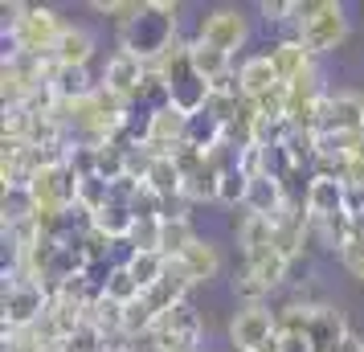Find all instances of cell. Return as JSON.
Listing matches in <instances>:
<instances>
[{
    "instance_id": "cell-1",
    "label": "cell",
    "mask_w": 364,
    "mask_h": 352,
    "mask_svg": "<svg viewBox=\"0 0 364 352\" xmlns=\"http://www.w3.org/2000/svg\"><path fill=\"white\" fill-rule=\"evenodd\" d=\"M176 37H181V4L176 0H148L144 13L119 29V50H132L135 58L156 66Z\"/></svg>"
},
{
    "instance_id": "cell-2",
    "label": "cell",
    "mask_w": 364,
    "mask_h": 352,
    "mask_svg": "<svg viewBox=\"0 0 364 352\" xmlns=\"http://www.w3.org/2000/svg\"><path fill=\"white\" fill-rule=\"evenodd\" d=\"M62 33H66V21L58 17V9H50V4H29L25 17L13 29H4V58H13V53L53 58V46H58Z\"/></svg>"
},
{
    "instance_id": "cell-3",
    "label": "cell",
    "mask_w": 364,
    "mask_h": 352,
    "mask_svg": "<svg viewBox=\"0 0 364 352\" xmlns=\"http://www.w3.org/2000/svg\"><path fill=\"white\" fill-rule=\"evenodd\" d=\"M50 287L25 279L21 270H4V332H33L37 324L50 311Z\"/></svg>"
},
{
    "instance_id": "cell-4",
    "label": "cell",
    "mask_w": 364,
    "mask_h": 352,
    "mask_svg": "<svg viewBox=\"0 0 364 352\" xmlns=\"http://www.w3.org/2000/svg\"><path fill=\"white\" fill-rule=\"evenodd\" d=\"M295 37L307 46V50L319 58V53H331L344 46L348 37V13L340 0H311L307 4V17H303V25L295 29Z\"/></svg>"
},
{
    "instance_id": "cell-5",
    "label": "cell",
    "mask_w": 364,
    "mask_h": 352,
    "mask_svg": "<svg viewBox=\"0 0 364 352\" xmlns=\"http://www.w3.org/2000/svg\"><path fill=\"white\" fill-rule=\"evenodd\" d=\"M200 336H205V319L193 303H181V307H172L168 316L156 319V328H151L148 352H197L200 348Z\"/></svg>"
},
{
    "instance_id": "cell-6",
    "label": "cell",
    "mask_w": 364,
    "mask_h": 352,
    "mask_svg": "<svg viewBox=\"0 0 364 352\" xmlns=\"http://www.w3.org/2000/svg\"><path fill=\"white\" fill-rule=\"evenodd\" d=\"M279 336V311L266 303H242L230 316V344L233 352H262Z\"/></svg>"
},
{
    "instance_id": "cell-7",
    "label": "cell",
    "mask_w": 364,
    "mask_h": 352,
    "mask_svg": "<svg viewBox=\"0 0 364 352\" xmlns=\"http://www.w3.org/2000/svg\"><path fill=\"white\" fill-rule=\"evenodd\" d=\"M197 41L205 46H217L221 53H237L246 50L250 41V17L242 9H233V4H221V9H209L205 17H200V29H197Z\"/></svg>"
},
{
    "instance_id": "cell-8",
    "label": "cell",
    "mask_w": 364,
    "mask_h": 352,
    "mask_svg": "<svg viewBox=\"0 0 364 352\" xmlns=\"http://www.w3.org/2000/svg\"><path fill=\"white\" fill-rule=\"evenodd\" d=\"M328 99V90L319 82V70H307L303 78L287 86V119L295 132H319V107Z\"/></svg>"
},
{
    "instance_id": "cell-9",
    "label": "cell",
    "mask_w": 364,
    "mask_h": 352,
    "mask_svg": "<svg viewBox=\"0 0 364 352\" xmlns=\"http://www.w3.org/2000/svg\"><path fill=\"white\" fill-rule=\"evenodd\" d=\"M148 74H151V66L144 58H135L132 50H115L107 58V66H102V86H107L111 95H119V99L135 102L139 86L148 82Z\"/></svg>"
},
{
    "instance_id": "cell-10",
    "label": "cell",
    "mask_w": 364,
    "mask_h": 352,
    "mask_svg": "<svg viewBox=\"0 0 364 352\" xmlns=\"http://www.w3.org/2000/svg\"><path fill=\"white\" fill-rule=\"evenodd\" d=\"M184 132H188V115H181L176 107H160L144 115V144L156 156H172L184 144Z\"/></svg>"
},
{
    "instance_id": "cell-11",
    "label": "cell",
    "mask_w": 364,
    "mask_h": 352,
    "mask_svg": "<svg viewBox=\"0 0 364 352\" xmlns=\"http://www.w3.org/2000/svg\"><path fill=\"white\" fill-rule=\"evenodd\" d=\"M319 132H364V95L328 90V99L319 107Z\"/></svg>"
},
{
    "instance_id": "cell-12",
    "label": "cell",
    "mask_w": 364,
    "mask_h": 352,
    "mask_svg": "<svg viewBox=\"0 0 364 352\" xmlns=\"http://www.w3.org/2000/svg\"><path fill=\"white\" fill-rule=\"evenodd\" d=\"M311 348L315 352H336L344 344L352 328H348V316L336 307V303H315L311 307Z\"/></svg>"
},
{
    "instance_id": "cell-13",
    "label": "cell",
    "mask_w": 364,
    "mask_h": 352,
    "mask_svg": "<svg viewBox=\"0 0 364 352\" xmlns=\"http://www.w3.org/2000/svg\"><path fill=\"white\" fill-rule=\"evenodd\" d=\"M237 86H242V99L246 102H258L262 95H270L274 86H282L279 70L270 62V53H250L237 62Z\"/></svg>"
},
{
    "instance_id": "cell-14",
    "label": "cell",
    "mask_w": 364,
    "mask_h": 352,
    "mask_svg": "<svg viewBox=\"0 0 364 352\" xmlns=\"http://www.w3.org/2000/svg\"><path fill=\"white\" fill-rule=\"evenodd\" d=\"M344 193H348L344 181H331V176H315L311 172V181H307V213H311L315 221H328V218L348 213Z\"/></svg>"
},
{
    "instance_id": "cell-15",
    "label": "cell",
    "mask_w": 364,
    "mask_h": 352,
    "mask_svg": "<svg viewBox=\"0 0 364 352\" xmlns=\"http://www.w3.org/2000/svg\"><path fill=\"white\" fill-rule=\"evenodd\" d=\"M270 62H274V70H279L282 86H291L295 78H303L307 70H315V53L307 50L299 37H282V41L270 46Z\"/></svg>"
},
{
    "instance_id": "cell-16",
    "label": "cell",
    "mask_w": 364,
    "mask_h": 352,
    "mask_svg": "<svg viewBox=\"0 0 364 352\" xmlns=\"http://www.w3.org/2000/svg\"><path fill=\"white\" fill-rule=\"evenodd\" d=\"M90 58H95V33L86 25H66V33L58 37V46H53V62L58 66L86 70Z\"/></svg>"
},
{
    "instance_id": "cell-17",
    "label": "cell",
    "mask_w": 364,
    "mask_h": 352,
    "mask_svg": "<svg viewBox=\"0 0 364 352\" xmlns=\"http://www.w3.org/2000/svg\"><path fill=\"white\" fill-rule=\"evenodd\" d=\"M46 86L53 90L58 107L82 102V99H90V95L99 90V82H90V70H74V66H53V74H50V82Z\"/></svg>"
},
{
    "instance_id": "cell-18",
    "label": "cell",
    "mask_w": 364,
    "mask_h": 352,
    "mask_svg": "<svg viewBox=\"0 0 364 352\" xmlns=\"http://www.w3.org/2000/svg\"><path fill=\"white\" fill-rule=\"evenodd\" d=\"M181 267H184V274H188V283L193 287L209 283V279L221 274V246L209 242V238H197V242L188 246V254L181 258Z\"/></svg>"
},
{
    "instance_id": "cell-19",
    "label": "cell",
    "mask_w": 364,
    "mask_h": 352,
    "mask_svg": "<svg viewBox=\"0 0 364 352\" xmlns=\"http://www.w3.org/2000/svg\"><path fill=\"white\" fill-rule=\"evenodd\" d=\"M246 270L254 274V283H262L266 287V295L274 291V287H282V279H287V270H291V258L282 250H258V254H250L246 258Z\"/></svg>"
},
{
    "instance_id": "cell-20",
    "label": "cell",
    "mask_w": 364,
    "mask_h": 352,
    "mask_svg": "<svg viewBox=\"0 0 364 352\" xmlns=\"http://www.w3.org/2000/svg\"><path fill=\"white\" fill-rule=\"evenodd\" d=\"M90 225H95L102 238H111V242H127L132 230H135V213H132L127 201H115V197H111V205L99 209V213L90 218Z\"/></svg>"
},
{
    "instance_id": "cell-21",
    "label": "cell",
    "mask_w": 364,
    "mask_h": 352,
    "mask_svg": "<svg viewBox=\"0 0 364 352\" xmlns=\"http://www.w3.org/2000/svg\"><path fill=\"white\" fill-rule=\"evenodd\" d=\"M193 242H197V230H193V221H188V218L160 221V246H156V250L164 254L168 262H181Z\"/></svg>"
},
{
    "instance_id": "cell-22",
    "label": "cell",
    "mask_w": 364,
    "mask_h": 352,
    "mask_svg": "<svg viewBox=\"0 0 364 352\" xmlns=\"http://www.w3.org/2000/svg\"><path fill=\"white\" fill-rule=\"evenodd\" d=\"M188 58H193V70H197L209 86H213L217 78L233 74V58L230 53H221L217 46H205V41H197V37H193V46H188Z\"/></svg>"
},
{
    "instance_id": "cell-23",
    "label": "cell",
    "mask_w": 364,
    "mask_h": 352,
    "mask_svg": "<svg viewBox=\"0 0 364 352\" xmlns=\"http://www.w3.org/2000/svg\"><path fill=\"white\" fill-rule=\"evenodd\" d=\"M237 246L242 254H258V250H270L274 246V218H258V213H246L237 221Z\"/></svg>"
},
{
    "instance_id": "cell-24",
    "label": "cell",
    "mask_w": 364,
    "mask_h": 352,
    "mask_svg": "<svg viewBox=\"0 0 364 352\" xmlns=\"http://www.w3.org/2000/svg\"><path fill=\"white\" fill-rule=\"evenodd\" d=\"M144 185L156 193V197H164V201H176V197H184V172L176 168V160L172 156H160L156 164H151L148 181Z\"/></svg>"
},
{
    "instance_id": "cell-25",
    "label": "cell",
    "mask_w": 364,
    "mask_h": 352,
    "mask_svg": "<svg viewBox=\"0 0 364 352\" xmlns=\"http://www.w3.org/2000/svg\"><path fill=\"white\" fill-rule=\"evenodd\" d=\"M123 262H127L132 279L144 287V291L160 283V279H164V270H168V258H164L160 250H132L127 258H123Z\"/></svg>"
},
{
    "instance_id": "cell-26",
    "label": "cell",
    "mask_w": 364,
    "mask_h": 352,
    "mask_svg": "<svg viewBox=\"0 0 364 352\" xmlns=\"http://www.w3.org/2000/svg\"><path fill=\"white\" fill-rule=\"evenodd\" d=\"M217 193H221V172H217L209 160H205L197 172H188V176H184V201H188V205L217 201Z\"/></svg>"
},
{
    "instance_id": "cell-27",
    "label": "cell",
    "mask_w": 364,
    "mask_h": 352,
    "mask_svg": "<svg viewBox=\"0 0 364 352\" xmlns=\"http://www.w3.org/2000/svg\"><path fill=\"white\" fill-rule=\"evenodd\" d=\"M111 303H119V307H132V303L144 299V287L132 279V270H127V262H115L111 267V274H107V291H102Z\"/></svg>"
},
{
    "instance_id": "cell-28",
    "label": "cell",
    "mask_w": 364,
    "mask_h": 352,
    "mask_svg": "<svg viewBox=\"0 0 364 352\" xmlns=\"http://www.w3.org/2000/svg\"><path fill=\"white\" fill-rule=\"evenodd\" d=\"M340 267L364 283V218H352V234L340 246Z\"/></svg>"
},
{
    "instance_id": "cell-29",
    "label": "cell",
    "mask_w": 364,
    "mask_h": 352,
    "mask_svg": "<svg viewBox=\"0 0 364 352\" xmlns=\"http://www.w3.org/2000/svg\"><path fill=\"white\" fill-rule=\"evenodd\" d=\"M246 193H250V176L242 168L233 172H221V193H217V205H230V209H246Z\"/></svg>"
},
{
    "instance_id": "cell-30",
    "label": "cell",
    "mask_w": 364,
    "mask_h": 352,
    "mask_svg": "<svg viewBox=\"0 0 364 352\" xmlns=\"http://www.w3.org/2000/svg\"><path fill=\"white\" fill-rule=\"evenodd\" d=\"M95 13L111 17L119 29H123V25H132V21L144 13V4H139V0H95Z\"/></svg>"
},
{
    "instance_id": "cell-31",
    "label": "cell",
    "mask_w": 364,
    "mask_h": 352,
    "mask_svg": "<svg viewBox=\"0 0 364 352\" xmlns=\"http://www.w3.org/2000/svg\"><path fill=\"white\" fill-rule=\"evenodd\" d=\"M344 209H348V218H364V185H348Z\"/></svg>"
},
{
    "instance_id": "cell-32",
    "label": "cell",
    "mask_w": 364,
    "mask_h": 352,
    "mask_svg": "<svg viewBox=\"0 0 364 352\" xmlns=\"http://www.w3.org/2000/svg\"><path fill=\"white\" fill-rule=\"evenodd\" d=\"M336 352H364V340H360L356 332H352V336H348V340H344V344H340Z\"/></svg>"
}]
</instances>
